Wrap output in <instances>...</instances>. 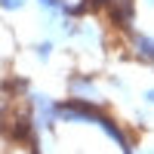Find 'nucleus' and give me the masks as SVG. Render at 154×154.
Returning <instances> with one entry per match:
<instances>
[{
  "label": "nucleus",
  "mask_w": 154,
  "mask_h": 154,
  "mask_svg": "<svg viewBox=\"0 0 154 154\" xmlns=\"http://www.w3.org/2000/svg\"><path fill=\"white\" fill-rule=\"evenodd\" d=\"M53 49H56L53 40H40V43H34V56L40 59V62H46L49 56H53Z\"/></svg>",
  "instance_id": "3"
},
{
  "label": "nucleus",
  "mask_w": 154,
  "mask_h": 154,
  "mask_svg": "<svg viewBox=\"0 0 154 154\" xmlns=\"http://www.w3.org/2000/svg\"><path fill=\"white\" fill-rule=\"evenodd\" d=\"M126 49L136 62L154 68V34L151 31H142V28H126Z\"/></svg>",
  "instance_id": "1"
},
{
  "label": "nucleus",
  "mask_w": 154,
  "mask_h": 154,
  "mask_svg": "<svg viewBox=\"0 0 154 154\" xmlns=\"http://www.w3.org/2000/svg\"><path fill=\"white\" fill-rule=\"evenodd\" d=\"M25 3H28V0H0V9L3 12H19Z\"/></svg>",
  "instance_id": "4"
},
{
  "label": "nucleus",
  "mask_w": 154,
  "mask_h": 154,
  "mask_svg": "<svg viewBox=\"0 0 154 154\" xmlns=\"http://www.w3.org/2000/svg\"><path fill=\"white\" fill-rule=\"evenodd\" d=\"M148 154H154V151H148Z\"/></svg>",
  "instance_id": "6"
},
{
  "label": "nucleus",
  "mask_w": 154,
  "mask_h": 154,
  "mask_svg": "<svg viewBox=\"0 0 154 154\" xmlns=\"http://www.w3.org/2000/svg\"><path fill=\"white\" fill-rule=\"evenodd\" d=\"M142 102H145V105L154 111V83H148V86L142 89Z\"/></svg>",
  "instance_id": "5"
},
{
  "label": "nucleus",
  "mask_w": 154,
  "mask_h": 154,
  "mask_svg": "<svg viewBox=\"0 0 154 154\" xmlns=\"http://www.w3.org/2000/svg\"><path fill=\"white\" fill-rule=\"evenodd\" d=\"M68 89H71V99H74V102H83V105H99V102L105 99L102 86L93 80V77H86V74L71 77V80H68Z\"/></svg>",
  "instance_id": "2"
}]
</instances>
